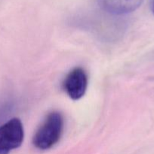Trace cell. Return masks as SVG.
Segmentation results:
<instances>
[{"instance_id": "cell-1", "label": "cell", "mask_w": 154, "mask_h": 154, "mask_svg": "<svg viewBox=\"0 0 154 154\" xmlns=\"http://www.w3.org/2000/svg\"><path fill=\"white\" fill-rule=\"evenodd\" d=\"M63 125V117L60 113L57 111L49 113L33 136V145L42 150L54 147L61 138Z\"/></svg>"}, {"instance_id": "cell-2", "label": "cell", "mask_w": 154, "mask_h": 154, "mask_svg": "<svg viewBox=\"0 0 154 154\" xmlns=\"http://www.w3.org/2000/svg\"><path fill=\"white\" fill-rule=\"evenodd\" d=\"M24 138V126L21 120L11 119L0 126V154H8L20 147Z\"/></svg>"}, {"instance_id": "cell-3", "label": "cell", "mask_w": 154, "mask_h": 154, "mask_svg": "<svg viewBox=\"0 0 154 154\" xmlns=\"http://www.w3.org/2000/svg\"><path fill=\"white\" fill-rule=\"evenodd\" d=\"M63 89L72 100H79L85 93L88 87V75L81 67L71 70L63 83Z\"/></svg>"}, {"instance_id": "cell-4", "label": "cell", "mask_w": 154, "mask_h": 154, "mask_svg": "<svg viewBox=\"0 0 154 154\" xmlns=\"http://www.w3.org/2000/svg\"><path fill=\"white\" fill-rule=\"evenodd\" d=\"M100 7L113 14H125L138 8L143 0H96Z\"/></svg>"}, {"instance_id": "cell-5", "label": "cell", "mask_w": 154, "mask_h": 154, "mask_svg": "<svg viewBox=\"0 0 154 154\" xmlns=\"http://www.w3.org/2000/svg\"><path fill=\"white\" fill-rule=\"evenodd\" d=\"M150 8L152 10V13L154 14V0H151L150 1Z\"/></svg>"}]
</instances>
